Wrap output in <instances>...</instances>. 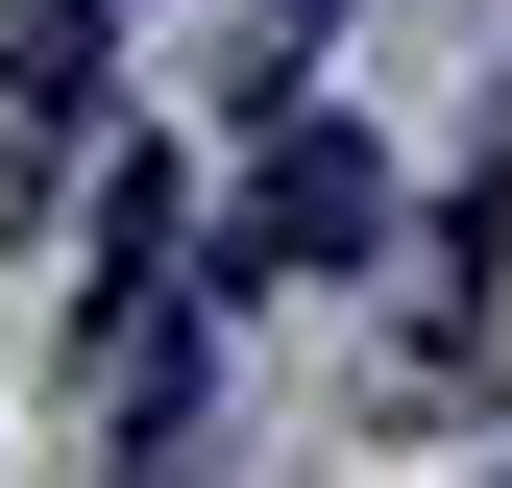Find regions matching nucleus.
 <instances>
[{"label":"nucleus","instance_id":"nucleus-1","mask_svg":"<svg viewBox=\"0 0 512 488\" xmlns=\"http://www.w3.org/2000/svg\"><path fill=\"white\" fill-rule=\"evenodd\" d=\"M366 220H391L366 122H269V171H244V220H220V269H196V293H293V269H366Z\"/></svg>","mask_w":512,"mask_h":488},{"label":"nucleus","instance_id":"nucleus-2","mask_svg":"<svg viewBox=\"0 0 512 488\" xmlns=\"http://www.w3.org/2000/svg\"><path fill=\"white\" fill-rule=\"evenodd\" d=\"M74 147H98V0H0V244L49 220Z\"/></svg>","mask_w":512,"mask_h":488}]
</instances>
